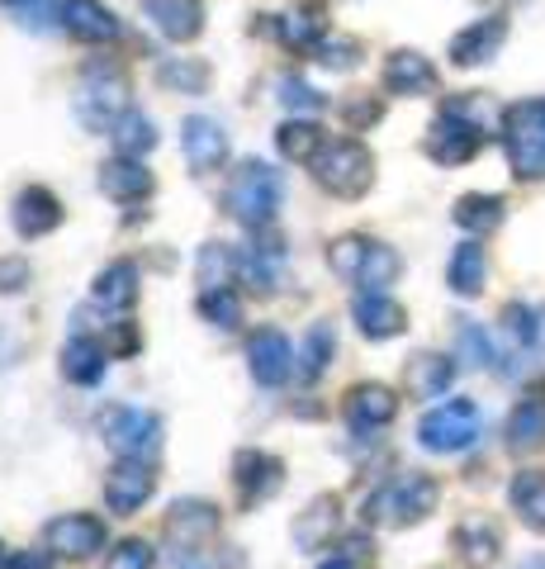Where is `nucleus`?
Returning a JSON list of instances; mask_svg holds the SVG:
<instances>
[{
    "label": "nucleus",
    "mask_w": 545,
    "mask_h": 569,
    "mask_svg": "<svg viewBox=\"0 0 545 569\" xmlns=\"http://www.w3.org/2000/svg\"><path fill=\"white\" fill-rule=\"evenodd\" d=\"M157 493V470L152 460H133V456H119L110 475H104V508L114 512V518H133V512H143V503Z\"/></svg>",
    "instance_id": "9d476101"
},
{
    "label": "nucleus",
    "mask_w": 545,
    "mask_h": 569,
    "mask_svg": "<svg viewBox=\"0 0 545 569\" xmlns=\"http://www.w3.org/2000/svg\"><path fill=\"white\" fill-rule=\"evenodd\" d=\"M219 531V508L204 503V498H181L166 518V537L181 541V550H195L200 541H209Z\"/></svg>",
    "instance_id": "bb28decb"
},
{
    "label": "nucleus",
    "mask_w": 545,
    "mask_h": 569,
    "mask_svg": "<svg viewBox=\"0 0 545 569\" xmlns=\"http://www.w3.org/2000/svg\"><path fill=\"white\" fill-rule=\"evenodd\" d=\"M337 537H342V498L337 493L309 498V508L294 518V546L299 550H327Z\"/></svg>",
    "instance_id": "f3484780"
},
{
    "label": "nucleus",
    "mask_w": 545,
    "mask_h": 569,
    "mask_svg": "<svg viewBox=\"0 0 545 569\" xmlns=\"http://www.w3.org/2000/svg\"><path fill=\"white\" fill-rule=\"evenodd\" d=\"M280 271H285V238H280L275 228H256L252 247L238 261V276L248 280L252 295H271L280 284Z\"/></svg>",
    "instance_id": "2eb2a0df"
},
{
    "label": "nucleus",
    "mask_w": 545,
    "mask_h": 569,
    "mask_svg": "<svg viewBox=\"0 0 545 569\" xmlns=\"http://www.w3.org/2000/svg\"><path fill=\"white\" fill-rule=\"evenodd\" d=\"M319 569H361V565L351 560V556H342V550H337V556H332V560H323Z\"/></svg>",
    "instance_id": "864d4df0"
},
{
    "label": "nucleus",
    "mask_w": 545,
    "mask_h": 569,
    "mask_svg": "<svg viewBox=\"0 0 545 569\" xmlns=\"http://www.w3.org/2000/svg\"><path fill=\"white\" fill-rule=\"evenodd\" d=\"M280 485H285V460H280V456L261 451V447H242L233 456V489H238L242 508L271 503V498L280 493Z\"/></svg>",
    "instance_id": "1a4fd4ad"
},
{
    "label": "nucleus",
    "mask_w": 545,
    "mask_h": 569,
    "mask_svg": "<svg viewBox=\"0 0 545 569\" xmlns=\"http://www.w3.org/2000/svg\"><path fill=\"white\" fill-rule=\"evenodd\" d=\"M351 323H356L365 342H390V337L408 328V309H403L390 290H361L351 299Z\"/></svg>",
    "instance_id": "f8f14e48"
},
{
    "label": "nucleus",
    "mask_w": 545,
    "mask_h": 569,
    "mask_svg": "<svg viewBox=\"0 0 545 569\" xmlns=\"http://www.w3.org/2000/svg\"><path fill=\"white\" fill-rule=\"evenodd\" d=\"M503 323H507V332H513L522 347H532L536 337H541V328H536V313L526 309V305H507V309H503Z\"/></svg>",
    "instance_id": "de8ad7c7"
},
{
    "label": "nucleus",
    "mask_w": 545,
    "mask_h": 569,
    "mask_svg": "<svg viewBox=\"0 0 545 569\" xmlns=\"http://www.w3.org/2000/svg\"><path fill=\"white\" fill-rule=\"evenodd\" d=\"M384 110H380V100H356V104H346V123H356V129H361V123H375Z\"/></svg>",
    "instance_id": "603ef678"
},
{
    "label": "nucleus",
    "mask_w": 545,
    "mask_h": 569,
    "mask_svg": "<svg viewBox=\"0 0 545 569\" xmlns=\"http://www.w3.org/2000/svg\"><path fill=\"white\" fill-rule=\"evenodd\" d=\"M332 351H337V332H332V323H313L304 332V342H299V351H294V376L304 385H313L327 370Z\"/></svg>",
    "instance_id": "473e14b6"
},
{
    "label": "nucleus",
    "mask_w": 545,
    "mask_h": 569,
    "mask_svg": "<svg viewBox=\"0 0 545 569\" xmlns=\"http://www.w3.org/2000/svg\"><path fill=\"white\" fill-rule=\"evenodd\" d=\"M138 284H143V276H138L133 261H110L91 284V299H95V309H104V313H133Z\"/></svg>",
    "instance_id": "393cba45"
},
{
    "label": "nucleus",
    "mask_w": 545,
    "mask_h": 569,
    "mask_svg": "<svg viewBox=\"0 0 545 569\" xmlns=\"http://www.w3.org/2000/svg\"><path fill=\"white\" fill-rule=\"evenodd\" d=\"M507 498H513V512H517L526 527L545 531V475H536V470L513 475V485H507Z\"/></svg>",
    "instance_id": "f704fd0d"
},
{
    "label": "nucleus",
    "mask_w": 545,
    "mask_h": 569,
    "mask_svg": "<svg viewBox=\"0 0 545 569\" xmlns=\"http://www.w3.org/2000/svg\"><path fill=\"white\" fill-rule=\"evenodd\" d=\"M446 280H451V290L461 295V299L484 295L488 257H484V242H480V238H470V242L455 247V257H451V266H446Z\"/></svg>",
    "instance_id": "7c9ffc66"
},
{
    "label": "nucleus",
    "mask_w": 545,
    "mask_h": 569,
    "mask_svg": "<svg viewBox=\"0 0 545 569\" xmlns=\"http://www.w3.org/2000/svg\"><path fill=\"white\" fill-rule=\"evenodd\" d=\"M309 167H313V181L327 194H337V200H361L375 186V157L356 138H327L323 152Z\"/></svg>",
    "instance_id": "7ed1b4c3"
},
{
    "label": "nucleus",
    "mask_w": 545,
    "mask_h": 569,
    "mask_svg": "<svg viewBox=\"0 0 545 569\" xmlns=\"http://www.w3.org/2000/svg\"><path fill=\"white\" fill-rule=\"evenodd\" d=\"M371 242H375V238H365V233H342V238H332V242H327V266H332V276L346 280V284H356L361 266H365V252H371Z\"/></svg>",
    "instance_id": "58836bf2"
},
{
    "label": "nucleus",
    "mask_w": 545,
    "mask_h": 569,
    "mask_svg": "<svg viewBox=\"0 0 545 569\" xmlns=\"http://www.w3.org/2000/svg\"><path fill=\"white\" fill-rule=\"evenodd\" d=\"M143 14L171 43H195L204 29V0H143Z\"/></svg>",
    "instance_id": "a211bd4d"
},
{
    "label": "nucleus",
    "mask_w": 545,
    "mask_h": 569,
    "mask_svg": "<svg viewBox=\"0 0 545 569\" xmlns=\"http://www.w3.org/2000/svg\"><path fill=\"white\" fill-rule=\"evenodd\" d=\"M238 261H242V252L233 242H204L195 257V284L200 290H223V284H233Z\"/></svg>",
    "instance_id": "72a5a7b5"
},
{
    "label": "nucleus",
    "mask_w": 545,
    "mask_h": 569,
    "mask_svg": "<svg viewBox=\"0 0 545 569\" xmlns=\"http://www.w3.org/2000/svg\"><path fill=\"white\" fill-rule=\"evenodd\" d=\"M442 485L422 470L398 475L394 485H384L375 498H365V522H384V527H417L436 512Z\"/></svg>",
    "instance_id": "20e7f679"
},
{
    "label": "nucleus",
    "mask_w": 545,
    "mask_h": 569,
    "mask_svg": "<svg viewBox=\"0 0 545 569\" xmlns=\"http://www.w3.org/2000/svg\"><path fill=\"white\" fill-rule=\"evenodd\" d=\"M480 432H484V413L474 399H446L417 422V441L432 456H461L480 441Z\"/></svg>",
    "instance_id": "423d86ee"
},
{
    "label": "nucleus",
    "mask_w": 545,
    "mask_h": 569,
    "mask_svg": "<svg viewBox=\"0 0 545 569\" xmlns=\"http://www.w3.org/2000/svg\"><path fill=\"white\" fill-rule=\"evenodd\" d=\"M451 546H455V560H461L465 569H488L503 550V531L488 518H465L451 531Z\"/></svg>",
    "instance_id": "5701e85b"
},
{
    "label": "nucleus",
    "mask_w": 545,
    "mask_h": 569,
    "mask_svg": "<svg viewBox=\"0 0 545 569\" xmlns=\"http://www.w3.org/2000/svg\"><path fill=\"white\" fill-rule=\"evenodd\" d=\"M361 58V43L356 39H323L319 43V62L332 67V71H351Z\"/></svg>",
    "instance_id": "49530a36"
},
{
    "label": "nucleus",
    "mask_w": 545,
    "mask_h": 569,
    "mask_svg": "<svg viewBox=\"0 0 545 569\" xmlns=\"http://www.w3.org/2000/svg\"><path fill=\"white\" fill-rule=\"evenodd\" d=\"M110 361L114 356L104 351V342H95V337H85V332H77V337H67L62 342V380L67 385H81V389L100 385Z\"/></svg>",
    "instance_id": "b1692460"
},
{
    "label": "nucleus",
    "mask_w": 545,
    "mask_h": 569,
    "mask_svg": "<svg viewBox=\"0 0 545 569\" xmlns=\"http://www.w3.org/2000/svg\"><path fill=\"white\" fill-rule=\"evenodd\" d=\"M280 104H285L290 114H319L323 96L313 91L309 81H299V77H280Z\"/></svg>",
    "instance_id": "a18cd8bd"
},
{
    "label": "nucleus",
    "mask_w": 545,
    "mask_h": 569,
    "mask_svg": "<svg viewBox=\"0 0 545 569\" xmlns=\"http://www.w3.org/2000/svg\"><path fill=\"white\" fill-rule=\"evenodd\" d=\"M275 33H280V43L294 52H319V43L327 39V14L319 0H304V6H294L290 14H280Z\"/></svg>",
    "instance_id": "c85d7f7f"
},
{
    "label": "nucleus",
    "mask_w": 545,
    "mask_h": 569,
    "mask_svg": "<svg viewBox=\"0 0 545 569\" xmlns=\"http://www.w3.org/2000/svg\"><path fill=\"white\" fill-rule=\"evenodd\" d=\"M104 351H110V356H133V351H138V328H133V318H129V313H119L114 323H110Z\"/></svg>",
    "instance_id": "09e8293b"
},
{
    "label": "nucleus",
    "mask_w": 545,
    "mask_h": 569,
    "mask_svg": "<svg viewBox=\"0 0 545 569\" xmlns=\"http://www.w3.org/2000/svg\"><path fill=\"white\" fill-rule=\"evenodd\" d=\"M503 148L517 181H545V100L503 110Z\"/></svg>",
    "instance_id": "39448f33"
},
{
    "label": "nucleus",
    "mask_w": 545,
    "mask_h": 569,
    "mask_svg": "<svg viewBox=\"0 0 545 569\" xmlns=\"http://www.w3.org/2000/svg\"><path fill=\"white\" fill-rule=\"evenodd\" d=\"M110 138H114V152H119V157H148V152L157 148V123H152L143 110H129V114L110 129Z\"/></svg>",
    "instance_id": "4c0bfd02"
},
{
    "label": "nucleus",
    "mask_w": 545,
    "mask_h": 569,
    "mask_svg": "<svg viewBox=\"0 0 545 569\" xmlns=\"http://www.w3.org/2000/svg\"><path fill=\"white\" fill-rule=\"evenodd\" d=\"M480 142H484V133L474 129L470 119H461L455 110H442L427 129V138H422V148H427V157L436 167H465L470 157L480 152Z\"/></svg>",
    "instance_id": "9b49d317"
},
{
    "label": "nucleus",
    "mask_w": 545,
    "mask_h": 569,
    "mask_svg": "<svg viewBox=\"0 0 545 569\" xmlns=\"http://www.w3.org/2000/svg\"><path fill=\"white\" fill-rule=\"evenodd\" d=\"M10 223H14V233H20L24 242L58 233V228H62V200L48 186H24L20 194H14Z\"/></svg>",
    "instance_id": "dca6fc26"
},
{
    "label": "nucleus",
    "mask_w": 545,
    "mask_h": 569,
    "mask_svg": "<svg viewBox=\"0 0 545 569\" xmlns=\"http://www.w3.org/2000/svg\"><path fill=\"white\" fill-rule=\"evenodd\" d=\"M24 284H29V261L0 257V295H20Z\"/></svg>",
    "instance_id": "8fccbe9b"
},
{
    "label": "nucleus",
    "mask_w": 545,
    "mask_h": 569,
    "mask_svg": "<svg viewBox=\"0 0 545 569\" xmlns=\"http://www.w3.org/2000/svg\"><path fill=\"white\" fill-rule=\"evenodd\" d=\"M157 86H166L175 96H204L209 62L204 58H162L157 62Z\"/></svg>",
    "instance_id": "c9c22d12"
},
{
    "label": "nucleus",
    "mask_w": 545,
    "mask_h": 569,
    "mask_svg": "<svg viewBox=\"0 0 545 569\" xmlns=\"http://www.w3.org/2000/svg\"><path fill=\"white\" fill-rule=\"evenodd\" d=\"M0 6L10 10V20L29 29V33H52L62 24V6L58 0H0Z\"/></svg>",
    "instance_id": "37998d69"
},
{
    "label": "nucleus",
    "mask_w": 545,
    "mask_h": 569,
    "mask_svg": "<svg viewBox=\"0 0 545 569\" xmlns=\"http://www.w3.org/2000/svg\"><path fill=\"white\" fill-rule=\"evenodd\" d=\"M104 569H157V550H152V541H143V537H124V541L110 550Z\"/></svg>",
    "instance_id": "c03bdc74"
},
{
    "label": "nucleus",
    "mask_w": 545,
    "mask_h": 569,
    "mask_svg": "<svg viewBox=\"0 0 545 569\" xmlns=\"http://www.w3.org/2000/svg\"><path fill=\"white\" fill-rule=\"evenodd\" d=\"M451 380H455V356H442V351H417L403 366V385H408L413 399H442Z\"/></svg>",
    "instance_id": "a878e982"
},
{
    "label": "nucleus",
    "mask_w": 545,
    "mask_h": 569,
    "mask_svg": "<svg viewBox=\"0 0 545 569\" xmlns=\"http://www.w3.org/2000/svg\"><path fill=\"white\" fill-rule=\"evenodd\" d=\"M384 91L390 96H427L436 91V67L413 48H394L384 58Z\"/></svg>",
    "instance_id": "4be33fe9"
},
{
    "label": "nucleus",
    "mask_w": 545,
    "mask_h": 569,
    "mask_svg": "<svg viewBox=\"0 0 545 569\" xmlns=\"http://www.w3.org/2000/svg\"><path fill=\"white\" fill-rule=\"evenodd\" d=\"M181 148H185V162L195 176H214L223 162H228V129L219 119H209V114H190L181 123Z\"/></svg>",
    "instance_id": "4468645a"
},
{
    "label": "nucleus",
    "mask_w": 545,
    "mask_h": 569,
    "mask_svg": "<svg viewBox=\"0 0 545 569\" xmlns=\"http://www.w3.org/2000/svg\"><path fill=\"white\" fill-rule=\"evenodd\" d=\"M100 190L110 194L114 204H138V200H148L152 194V171L143 167V157H110V162L100 167Z\"/></svg>",
    "instance_id": "412c9836"
},
{
    "label": "nucleus",
    "mask_w": 545,
    "mask_h": 569,
    "mask_svg": "<svg viewBox=\"0 0 545 569\" xmlns=\"http://www.w3.org/2000/svg\"><path fill=\"white\" fill-rule=\"evenodd\" d=\"M104 447L114 456H133V460H152L162 451V418L148 408H110L100 422Z\"/></svg>",
    "instance_id": "0eeeda50"
},
{
    "label": "nucleus",
    "mask_w": 545,
    "mask_h": 569,
    "mask_svg": "<svg viewBox=\"0 0 545 569\" xmlns=\"http://www.w3.org/2000/svg\"><path fill=\"white\" fill-rule=\"evenodd\" d=\"M323 142H327V133H323L313 119H285V123L275 129L280 157H285V162H299V167H309L313 157L323 152Z\"/></svg>",
    "instance_id": "2f4dec72"
},
{
    "label": "nucleus",
    "mask_w": 545,
    "mask_h": 569,
    "mask_svg": "<svg viewBox=\"0 0 545 569\" xmlns=\"http://www.w3.org/2000/svg\"><path fill=\"white\" fill-rule=\"evenodd\" d=\"M248 370L261 389H280L294 376V347L280 328H261L248 337Z\"/></svg>",
    "instance_id": "ddd939ff"
},
{
    "label": "nucleus",
    "mask_w": 545,
    "mask_h": 569,
    "mask_svg": "<svg viewBox=\"0 0 545 569\" xmlns=\"http://www.w3.org/2000/svg\"><path fill=\"white\" fill-rule=\"evenodd\" d=\"M503 39H507V20H503V14L474 20L470 29H461L451 39V62L455 67H484V62H494V52L503 48Z\"/></svg>",
    "instance_id": "aec40b11"
},
{
    "label": "nucleus",
    "mask_w": 545,
    "mask_h": 569,
    "mask_svg": "<svg viewBox=\"0 0 545 569\" xmlns=\"http://www.w3.org/2000/svg\"><path fill=\"white\" fill-rule=\"evenodd\" d=\"M58 565V556L43 546V550H10L6 556V569H52Z\"/></svg>",
    "instance_id": "3c124183"
},
{
    "label": "nucleus",
    "mask_w": 545,
    "mask_h": 569,
    "mask_svg": "<svg viewBox=\"0 0 545 569\" xmlns=\"http://www.w3.org/2000/svg\"><path fill=\"white\" fill-rule=\"evenodd\" d=\"M455 361H465L474 370L494 366V342H488V332L474 318H455Z\"/></svg>",
    "instance_id": "a19ab883"
},
{
    "label": "nucleus",
    "mask_w": 545,
    "mask_h": 569,
    "mask_svg": "<svg viewBox=\"0 0 545 569\" xmlns=\"http://www.w3.org/2000/svg\"><path fill=\"white\" fill-rule=\"evenodd\" d=\"M526 569H545V560H536V565H526Z\"/></svg>",
    "instance_id": "6e6d98bb"
},
{
    "label": "nucleus",
    "mask_w": 545,
    "mask_h": 569,
    "mask_svg": "<svg viewBox=\"0 0 545 569\" xmlns=\"http://www.w3.org/2000/svg\"><path fill=\"white\" fill-rule=\"evenodd\" d=\"M280 200H285V176H280L271 162H238L233 176H228V190H223V209L233 213L242 228H271L275 213H280Z\"/></svg>",
    "instance_id": "f257e3e1"
},
{
    "label": "nucleus",
    "mask_w": 545,
    "mask_h": 569,
    "mask_svg": "<svg viewBox=\"0 0 545 569\" xmlns=\"http://www.w3.org/2000/svg\"><path fill=\"white\" fill-rule=\"evenodd\" d=\"M503 200L498 194H461L455 200V223L465 228V233H474V238H484V233H494V228L503 223Z\"/></svg>",
    "instance_id": "e433bc0d"
},
{
    "label": "nucleus",
    "mask_w": 545,
    "mask_h": 569,
    "mask_svg": "<svg viewBox=\"0 0 545 569\" xmlns=\"http://www.w3.org/2000/svg\"><path fill=\"white\" fill-rule=\"evenodd\" d=\"M0 569H6V546H0Z\"/></svg>",
    "instance_id": "5fc2aeb1"
},
{
    "label": "nucleus",
    "mask_w": 545,
    "mask_h": 569,
    "mask_svg": "<svg viewBox=\"0 0 545 569\" xmlns=\"http://www.w3.org/2000/svg\"><path fill=\"white\" fill-rule=\"evenodd\" d=\"M62 29L81 43H114L119 39V20L100 0H62Z\"/></svg>",
    "instance_id": "cd10ccee"
},
{
    "label": "nucleus",
    "mask_w": 545,
    "mask_h": 569,
    "mask_svg": "<svg viewBox=\"0 0 545 569\" xmlns=\"http://www.w3.org/2000/svg\"><path fill=\"white\" fill-rule=\"evenodd\" d=\"M398 271H403V261H398L394 247L390 242H371V252H365V266H361L356 284H361V290H390V284L398 280Z\"/></svg>",
    "instance_id": "79ce46f5"
},
{
    "label": "nucleus",
    "mask_w": 545,
    "mask_h": 569,
    "mask_svg": "<svg viewBox=\"0 0 545 569\" xmlns=\"http://www.w3.org/2000/svg\"><path fill=\"white\" fill-rule=\"evenodd\" d=\"M129 96H133L129 71L119 67V62L95 58V62H85L72 104H77V119H81L91 133H110L114 123L129 114Z\"/></svg>",
    "instance_id": "f03ea898"
},
{
    "label": "nucleus",
    "mask_w": 545,
    "mask_h": 569,
    "mask_svg": "<svg viewBox=\"0 0 545 569\" xmlns=\"http://www.w3.org/2000/svg\"><path fill=\"white\" fill-rule=\"evenodd\" d=\"M398 418V395L390 385H356L346 395V422L351 432H380Z\"/></svg>",
    "instance_id": "6ab92c4d"
},
{
    "label": "nucleus",
    "mask_w": 545,
    "mask_h": 569,
    "mask_svg": "<svg viewBox=\"0 0 545 569\" xmlns=\"http://www.w3.org/2000/svg\"><path fill=\"white\" fill-rule=\"evenodd\" d=\"M507 447L517 456L545 447V395H526L513 413H507Z\"/></svg>",
    "instance_id": "c756f323"
},
{
    "label": "nucleus",
    "mask_w": 545,
    "mask_h": 569,
    "mask_svg": "<svg viewBox=\"0 0 545 569\" xmlns=\"http://www.w3.org/2000/svg\"><path fill=\"white\" fill-rule=\"evenodd\" d=\"M43 546L58 560L81 565V560H95L110 546V531H104V518H95V512H62V518H52L43 527Z\"/></svg>",
    "instance_id": "6e6552de"
},
{
    "label": "nucleus",
    "mask_w": 545,
    "mask_h": 569,
    "mask_svg": "<svg viewBox=\"0 0 545 569\" xmlns=\"http://www.w3.org/2000/svg\"><path fill=\"white\" fill-rule=\"evenodd\" d=\"M200 318L209 328H223V332H238L242 328V295L233 284H223V290H200Z\"/></svg>",
    "instance_id": "ea45409f"
}]
</instances>
